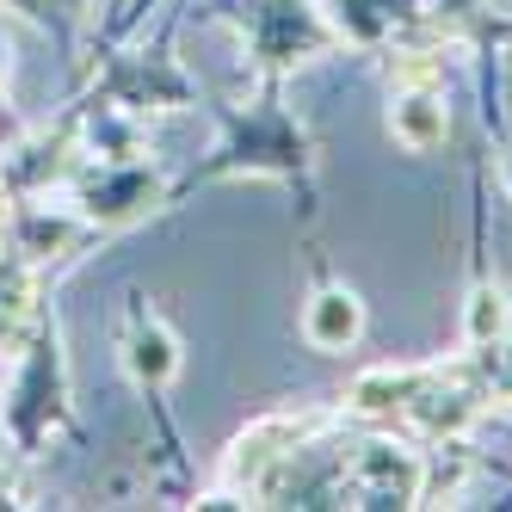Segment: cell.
Returning a JSON list of instances; mask_svg holds the SVG:
<instances>
[{
  "instance_id": "6da1fadb",
  "label": "cell",
  "mask_w": 512,
  "mask_h": 512,
  "mask_svg": "<svg viewBox=\"0 0 512 512\" xmlns=\"http://www.w3.org/2000/svg\"><path fill=\"white\" fill-rule=\"evenodd\" d=\"M223 173H278L303 192V210L315 216V142L309 130L284 112V93H278V75L266 81V99L253 105L247 118H229V142L216 149V161H204L186 186L173 198H186L198 179H223Z\"/></svg>"
},
{
  "instance_id": "5b68a950",
  "label": "cell",
  "mask_w": 512,
  "mask_h": 512,
  "mask_svg": "<svg viewBox=\"0 0 512 512\" xmlns=\"http://www.w3.org/2000/svg\"><path fill=\"white\" fill-rule=\"evenodd\" d=\"M389 136H395V142H408V149H432V142L445 136V105H438L432 93H408V99H395V112H389Z\"/></svg>"
},
{
  "instance_id": "8992f818",
  "label": "cell",
  "mask_w": 512,
  "mask_h": 512,
  "mask_svg": "<svg viewBox=\"0 0 512 512\" xmlns=\"http://www.w3.org/2000/svg\"><path fill=\"white\" fill-rule=\"evenodd\" d=\"M500 173H506V186H512V136H506V155H500Z\"/></svg>"
},
{
  "instance_id": "277c9868",
  "label": "cell",
  "mask_w": 512,
  "mask_h": 512,
  "mask_svg": "<svg viewBox=\"0 0 512 512\" xmlns=\"http://www.w3.org/2000/svg\"><path fill=\"white\" fill-rule=\"evenodd\" d=\"M297 327H303V340L315 352H352L364 340V303H358V290L327 272L321 253L309 260V297L297 309Z\"/></svg>"
},
{
  "instance_id": "7a4b0ae2",
  "label": "cell",
  "mask_w": 512,
  "mask_h": 512,
  "mask_svg": "<svg viewBox=\"0 0 512 512\" xmlns=\"http://www.w3.org/2000/svg\"><path fill=\"white\" fill-rule=\"evenodd\" d=\"M235 19L247 31L253 56H260L272 75H278L284 62H303V56H315V50L334 44V31L309 13V0H253V7L235 13Z\"/></svg>"
},
{
  "instance_id": "3957f363",
  "label": "cell",
  "mask_w": 512,
  "mask_h": 512,
  "mask_svg": "<svg viewBox=\"0 0 512 512\" xmlns=\"http://www.w3.org/2000/svg\"><path fill=\"white\" fill-rule=\"evenodd\" d=\"M118 358H124V371L136 377V389L149 395V401H161L167 383L179 377V364H186V352H179V334H173V327H167L149 303H142V297H130V309H124Z\"/></svg>"
}]
</instances>
